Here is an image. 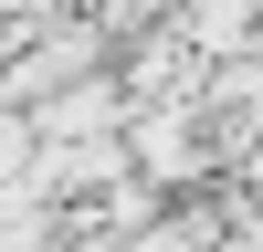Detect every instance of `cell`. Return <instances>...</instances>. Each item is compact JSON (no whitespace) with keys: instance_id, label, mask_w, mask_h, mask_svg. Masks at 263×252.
<instances>
[{"instance_id":"obj_3","label":"cell","mask_w":263,"mask_h":252,"mask_svg":"<svg viewBox=\"0 0 263 252\" xmlns=\"http://www.w3.org/2000/svg\"><path fill=\"white\" fill-rule=\"evenodd\" d=\"M11 11H21V21H42V11H74V0H11Z\"/></svg>"},{"instance_id":"obj_2","label":"cell","mask_w":263,"mask_h":252,"mask_svg":"<svg viewBox=\"0 0 263 252\" xmlns=\"http://www.w3.org/2000/svg\"><path fill=\"white\" fill-rule=\"evenodd\" d=\"M179 32H190V53H200V63L253 53V32H263V0H179Z\"/></svg>"},{"instance_id":"obj_1","label":"cell","mask_w":263,"mask_h":252,"mask_svg":"<svg viewBox=\"0 0 263 252\" xmlns=\"http://www.w3.org/2000/svg\"><path fill=\"white\" fill-rule=\"evenodd\" d=\"M32 116H42V137H105V126H126V116H137V95H126V74L105 63V74H74L63 95H42Z\"/></svg>"}]
</instances>
